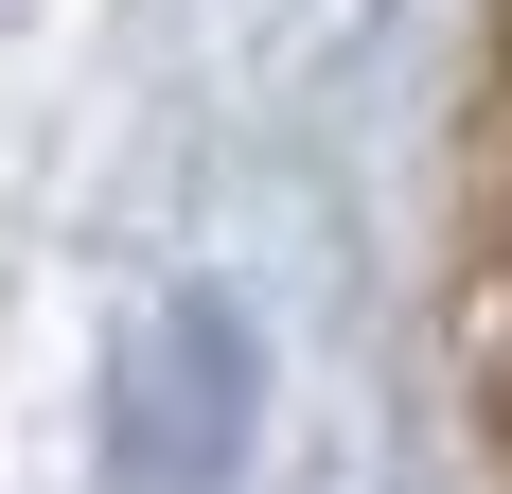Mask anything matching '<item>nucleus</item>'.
Here are the masks:
<instances>
[{"mask_svg":"<svg viewBox=\"0 0 512 494\" xmlns=\"http://www.w3.org/2000/svg\"><path fill=\"white\" fill-rule=\"evenodd\" d=\"M230 442H248V336H230V300H177L142 353V477L195 494Z\"/></svg>","mask_w":512,"mask_h":494,"instance_id":"1","label":"nucleus"}]
</instances>
